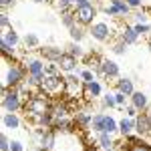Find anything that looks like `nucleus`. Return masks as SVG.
I'll return each mask as SVG.
<instances>
[{"label":"nucleus","mask_w":151,"mask_h":151,"mask_svg":"<svg viewBox=\"0 0 151 151\" xmlns=\"http://www.w3.org/2000/svg\"><path fill=\"white\" fill-rule=\"evenodd\" d=\"M60 22L65 24L67 28H73L75 24H79V22H77V18H75V14H73V12H67V14H60Z\"/></svg>","instance_id":"7c9ffc66"},{"label":"nucleus","mask_w":151,"mask_h":151,"mask_svg":"<svg viewBox=\"0 0 151 151\" xmlns=\"http://www.w3.org/2000/svg\"><path fill=\"white\" fill-rule=\"evenodd\" d=\"M131 18H133V24H137V22H147V14H145V12H141V10H135L133 14H131Z\"/></svg>","instance_id":"e433bc0d"},{"label":"nucleus","mask_w":151,"mask_h":151,"mask_svg":"<svg viewBox=\"0 0 151 151\" xmlns=\"http://www.w3.org/2000/svg\"><path fill=\"white\" fill-rule=\"evenodd\" d=\"M69 35H70V38H73L75 42H81L83 38L87 36V32L83 30V26H81V24H75L73 28H69Z\"/></svg>","instance_id":"c85d7f7f"},{"label":"nucleus","mask_w":151,"mask_h":151,"mask_svg":"<svg viewBox=\"0 0 151 151\" xmlns=\"http://www.w3.org/2000/svg\"><path fill=\"white\" fill-rule=\"evenodd\" d=\"M95 145L99 147V149H115V141H113V135L111 133H97V141H95Z\"/></svg>","instance_id":"aec40b11"},{"label":"nucleus","mask_w":151,"mask_h":151,"mask_svg":"<svg viewBox=\"0 0 151 151\" xmlns=\"http://www.w3.org/2000/svg\"><path fill=\"white\" fill-rule=\"evenodd\" d=\"M36 151H45V149H40V147H38V149H36Z\"/></svg>","instance_id":"09e8293b"},{"label":"nucleus","mask_w":151,"mask_h":151,"mask_svg":"<svg viewBox=\"0 0 151 151\" xmlns=\"http://www.w3.org/2000/svg\"><path fill=\"white\" fill-rule=\"evenodd\" d=\"M67 81V89H65V95L67 97H77V95H83V89H85V81H83L79 75L70 73L65 77Z\"/></svg>","instance_id":"1a4fd4ad"},{"label":"nucleus","mask_w":151,"mask_h":151,"mask_svg":"<svg viewBox=\"0 0 151 151\" xmlns=\"http://www.w3.org/2000/svg\"><path fill=\"white\" fill-rule=\"evenodd\" d=\"M127 47H129V45H127V42H123L119 36L111 42V50H113L115 55H125V52H127Z\"/></svg>","instance_id":"c756f323"},{"label":"nucleus","mask_w":151,"mask_h":151,"mask_svg":"<svg viewBox=\"0 0 151 151\" xmlns=\"http://www.w3.org/2000/svg\"><path fill=\"white\" fill-rule=\"evenodd\" d=\"M77 60H79V58H75L73 57V55H69V52H67V50H65V55H63V57L58 58V69H60V73H67V75H70V73H77Z\"/></svg>","instance_id":"2eb2a0df"},{"label":"nucleus","mask_w":151,"mask_h":151,"mask_svg":"<svg viewBox=\"0 0 151 151\" xmlns=\"http://www.w3.org/2000/svg\"><path fill=\"white\" fill-rule=\"evenodd\" d=\"M73 119H75V123H77V127H79V129L89 131L91 121H93V113H89L87 109H77V111L73 113Z\"/></svg>","instance_id":"dca6fc26"},{"label":"nucleus","mask_w":151,"mask_h":151,"mask_svg":"<svg viewBox=\"0 0 151 151\" xmlns=\"http://www.w3.org/2000/svg\"><path fill=\"white\" fill-rule=\"evenodd\" d=\"M75 127H77V123H75V119H73V117H67V119L55 121V125H52V129H55L57 133H70Z\"/></svg>","instance_id":"4be33fe9"},{"label":"nucleus","mask_w":151,"mask_h":151,"mask_svg":"<svg viewBox=\"0 0 151 151\" xmlns=\"http://www.w3.org/2000/svg\"><path fill=\"white\" fill-rule=\"evenodd\" d=\"M0 28H2V32H6V30H10V28H12L10 16L6 14V10H2V14H0Z\"/></svg>","instance_id":"473e14b6"},{"label":"nucleus","mask_w":151,"mask_h":151,"mask_svg":"<svg viewBox=\"0 0 151 151\" xmlns=\"http://www.w3.org/2000/svg\"><path fill=\"white\" fill-rule=\"evenodd\" d=\"M129 99H131V105H135L139 111H147V107H149V99H147V95L143 93V91H135Z\"/></svg>","instance_id":"412c9836"},{"label":"nucleus","mask_w":151,"mask_h":151,"mask_svg":"<svg viewBox=\"0 0 151 151\" xmlns=\"http://www.w3.org/2000/svg\"><path fill=\"white\" fill-rule=\"evenodd\" d=\"M123 109H125V115H127V117H133V119H135V117H137V115L141 113L139 109H137L135 105H131V103H129V105H125Z\"/></svg>","instance_id":"58836bf2"},{"label":"nucleus","mask_w":151,"mask_h":151,"mask_svg":"<svg viewBox=\"0 0 151 151\" xmlns=\"http://www.w3.org/2000/svg\"><path fill=\"white\" fill-rule=\"evenodd\" d=\"M107 151H117V149H107Z\"/></svg>","instance_id":"8fccbe9b"},{"label":"nucleus","mask_w":151,"mask_h":151,"mask_svg":"<svg viewBox=\"0 0 151 151\" xmlns=\"http://www.w3.org/2000/svg\"><path fill=\"white\" fill-rule=\"evenodd\" d=\"M77 75H79L85 83H91V81H95V75H97V73L91 70V69H83V70H77Z\"/></svg>","instance_id":"72a5a7b5"},{"label":"nucleus","mask_w":151,"mask_h":151,"mask_svg":"<svg viewBox=\"0 0 151 151\" xmlns=\"http://www.w3.org/2000/svg\"><path fill=\"white\" fill-rule=\"evenodd\" d=\"M67 2H69L73 8H77V6H83V4H87L89 0H67Z\"/></svg>","instance_id":"37998d69"},{"label":"nucleus","mask_w":151,"mask_h":151,"mask_svg":"<svg viewBox=\"0 0 151 151\" xmlns=\"http://www.w3.org/2000/svg\"><path fill=\"white\" fill-rule=\"evenodd\" d=\"M55 143H57V131L50 127V129H45V133H42V137L38 141V147L45 151H50L55 147Z\"/></svg>","instance_id":"f3484780"},{"label":"nucleus","mask_w":151,"mask_h":151,"mask_svg":"<svg viewBox=\"0 0 151 151\" xmlns=\"http://www.w3.org/2000/svg\"><path fill=\"white\" fill-rule=\"evenodd\" d=\"M2 40H6V42L12 45V47H18V45H20V36H18V32H16L14 28L6 30V32H2Z\"/></svg>","instance_id":"a878e982"},{"label":"nucleus","mask_w":151,"mask_h":151,"mask_svg":"<svg viewBox=\"0 0 151 151\" xmlns=\"http://www.w3.org/2000/svg\"><path fill=\"white\" fill-rule=\"evenodd\" d=\"M38 50V57L45 58L47 63H58V58L65 55V50L60 47H55V45H48V47H42V48H36Z\"/></svg>","instance_id":"f8f14e48"},{"label":"nucleus","mask_w":151,"mask_h":151,"mask_svg":"<svg viewBox=\"0 0 151 151\" xmlns=\"http://www.w3.org/2000/svg\"><path fill=\"white\" fill-rule=\"evenodd\" d=\"M127 95L125 93H121V91H115V101H117V107H121V109H123V107H125V105H127Z\"/></svg>","instance_id":"c9c22d12"},{"label":"nucleus","mask_w":151,"mask_h":151,"mask_svg":"<svg viewBox=\"0 0 151 151\" xmlns=\"http://www.w3.org/2000/svg\"><path fill=\"white\" fill-rule=\"evenodd\" d=\"M10 151H24V145L18 139H12L10 141Z\"/></svg>","instance_id":"a19ab883"},{"label":"nucleus","mask_w":151,"mask_h":151,"mask_svg":"<svg viewBox=\"0 0 151 151\" xmlns=\"http://www.w3.org/2000/svg\"><path fill=\"white\" fill-rule=\"evenodd\" d=\"M2 109L4 113H18L24 109V97L16 89H2Z\"/></svg>","instance_id":"7ed1b4c3"},{"label":"nucleus","mask_w":151,"mask_h":151,"mask_svg":"<svg viewBox=\"0 0 151 151\" xmlns=\"http://www.w3.org/2000/svg\"><path fill=\"white\" fill-rule=\"evenodd\" d=\"M22 45L28 48V50H32V48H40V38H38L35 32H26L24 38H22Z\"/></svg>","instance_id":"b1692460"},{"label":"nucleus","mask_w":151,"mask_h":151,"mask_svg":"<svg viewBox=\"0 0 151 151\" xmlns=\"http://www.w3.org/2000/svg\"><path fill=\"white\" fill-rule=\"evenodd\" d=\"M0 151H10V139L6 133L0 135Z\"/></svg>","instance_id":"ea45409f"},{"label":"nucleus","mask_w":151,"mask_h":151,"mask_svg":"<svg viewBox=\"0 0 151 151\" xmlns=\"http://www.w3.org/2000/svg\"><path fill=\"white\" fill-rule=\"evenodd\" d=\"M55 8H57L60 14H67V12H73V10H75V8L70 6L67 0H55Z\"/></svg>","instance_id":"2f4dec72"},{"label":"nucleus","mask_w":151,"mask_h":151,"mask_svg":"<svg viewBox=\"0 0 151 151\" xmlns=\"http://www.w3.org/2000/svg\"><path fill=\"white\" fill-rule=\"evenodd\" d=\"M40 89L47 91L48 95H60V93L65 95L67 81H65V77H60V73H58V75H45V77H42Z\"/></svg>","instance_id":"39448f33"},{"label":"nucleus","mask_w":151,"mask_h":151,"mask_svg":"<svg viewBox=\"0 0 151 151\" xmlns=\"http://www.w3.org/2000/svg\"><path fill=\"white\" fill-rule=\"evenodd\" d=\"M45 65H47V60L40 57H30L24 60V67L28 70V75H38V77H45Z\"/></svg>","instance_id":"4468645a"},{"label":"nucleus","mask_w":151,"mask_h":151,"mask_svg":"<svg viewBox=\"0 0 151 151\" xmlns=\"http://www.w3.org/2000/svg\"><path fill=\"white\" fill-rule=\"evenodd\" d=\"M60 73V69H58L57 63H47L45 65V75H58Z\"/></svg>","instance_id":"4c0bfd02"},{"label":"nucleus","mask_w":151,"mask_h":151,"mask_svg":"<svg viewBox=\"0 0 151 151\" xmlns=\"http://www.w3.org/2000/svg\"><path fill=\"white\" fill-rule=\"evenodd\" d=\"M89 131L93 133H119V121L115 117L107 115V113H97L93 115V121H91V127Z\"/></svg>","instance_id":"f03ea898"},{"label":"nucleus","mask_w":151,"mask_h":151,"mask_svg":"<svg viewBox=\"0 0 151 151\" xmlns=\"http://www.w3.org/2000/svg\"><path fill=\"white\" fill-rule=\"evenodd\" d=\"M125 2H127L133 10H137V8H141V6H143V0H125Z\"/></svg>","instance_id":"79ce46f5"},{"label":"nucleus","mask_w":151,"mask_h":151,"mask_svg":"<svg viewBox=\"0 0 151 151\" xmlns=\"http://www.w3.org/2000/svg\"><path fill=\"white\" fill-rule=\"evenodd\" d=\"M83 97H85V103H93L97 99L103 97V85L97 81H91V83H85V89H83Z\"/></svg>","instance_id":"9d476101"},{"label":"nucleus","mask_w":151,"mask_h":151,"mask_svg":"<svg viewBox=\"0 0 151 151\" xmlns=\"http://www.w3.org/2000/svg\"><path fill=\"white\" fill-rule=\"evenodd\" d=\"M113 26L109 22H93L89 28V35L93 36L95 40L99 42H107V40H113Z\"/></svg>","instance_id":"0eeeda50"},{"label":"nucleus","mask_w":151,"mask_h":151,"mask_svg":"<svg viewBox=\"0 0 151 151\" xmlns=\"http://www.w3.org/2000/svg\"><path fill=\"white\" fill-rule=\"evenodd\" d=\"M115 91H121V93H125L127 97H131V95L135 93V85H133V81L129 77H119L115 81Z\"/></svg>","instance_id":"a211bd4d"},{"label":"nucleus","mask_w":151,"mask_h":151,"mask_svg":"<svg viewBox=\"0 0 151 151\" xmlns=\"http://www.w3.org/2000/svg\"><path fill=\"white\" fill-rule=\"evenodd\" d=\"M85 151H99V147H97V145H87V147H85Z\"/></svg>","instance_id":"a18cd8bd"},{"label":"nucleus","mask_w":151,"mask_h":151,"mask_svg":"<svg viewBox=\"0 0 151 151\" xmlns=\"http://www.w3.org/2000/svg\"><path fill=\"white\" fill-rule=\"evenodd\" d=\"M26 77H28V70L24 63H10L2 77V89H16Z\"/></svg>","instance_id":"f257e3e1"},{"label":"nucleus","mask_w":151,"mask_h":151,"mask_svg":"<svg viewBox=\"0 0 151 151\" xmlns=\"http://www.w3.org/2000/svg\"><path fill=\"white\" fill-rule=\"evenodd\" d=\"M147 48H149V52H151V38H149V42H147Z\"/></svg>","instance_id":"de8ad7c7"},{"label":"nucleus","mask_w":151,"mask_h":151,"mask_svg":"<svg viewBox=\"0 0 151 151\" xmlns=\"http://www.w3.org/2000/svg\"><path fill=\"white\" fill-rule=\"evenodd\" d=\"M119 38H121L123 42H127V45H137L141 35L135 30L133 24H123V26L119 28Z\"/></svg>","instance_id":"ddd939ff"},{"label":"nucleus","mask_w":151,"mask_h":151,"mask_svg":"<svg viewBox=\"0 0 151 151\" xmlns=\"http://www.w3.org/2000/svg\"><path fill=\"white\" fill-rule=\"evenodd\" d=\"M14 48H16V47L8 45L6 40H0V50H2V57L6 58V60H12V58H14V55H16Z\"/></svg>","instance_id":"bb28decb"},{"label":"nucleus","mask_w":151,"mask_h":151,"mask_svg":"<svg viewBox=\"0 0 151 151\" xmlns=\"http://www.w3.org/2000/svg\"><path fill=\"white\" fill-rule=\"evenodd\" d=\"M97 77H101V79H109V81H117V79L121 77V69H119V65H117L115 60L103 57L101 67H99V70H97Z\"/></svg>","instance_id":"6e6552de"},{"label":"nucleus","mask_w":151,"mask_h":151,"mask_svg":"<svg viewBox=\"0 0 151 151\" xmlns=\"http://www.w3.org/2000/svg\"><path fill=\"white\" fill-rule=\"evenodd\" d=\"M32 2H36V4H47V2H50V0H32Z\"/></svg>","instance_id":"49530a36"},{"label":"nucleus","mask_w":151,"mask_h":151,"mask_svg":"<svg viewBox=\"0 0 151 151\" xmlns=\"http://www.w3.org/2000/svg\"><path fill=\"white\" fill-rule=\"evenodd\" d=\"M75 18H77V22L81 24V26H91L95 22V18H97V14H99V6H95L91 2H87V4H83V6H77L75 10Z\"/></svg>","instance_id":"20e7f679"},{"label":"nucleus","mask_w":151,"mask_h":151,"mask_svg":"<svg viewBox=\"0 0 151 151\" xmlns=\"http://www.w3.org/2000/svg\"><path fill=\"white\" fill-rule=\"evenodd\" d=\"M22 119L18 117V113H4L2 115V127L4 129H20Z\"/></svg>","instance_id":"6ab92c4d"},{"label":"nucleus","mask_w":151,"mask_h":151,"mask_svg":"<svg viewBox=\"0 0 151 151\" xmlns=\"http://www.w3.org/2000/svg\"><path fill=\"white\" fill-rule=\"evenodd\" d=\"M133 131H135V119L125 115L121 121H119V133H121L123 137H127V135H131Z\"/></svg>","instance_id":"5701e85b"},{"label":"nucleus","mask_w":151,"mask_h":151,"mask_svg":"<svg viewBox=\"0 0 151 151\" xmlns=\"http://www.w3.org/2000/svg\"><path fill=\"white\" fill-rule=\"evenodd\" d=\"M99 8H101L107 16H127V14H131V10H133L125 0H107Z\"/></svg>","instance_id":"423d86ee"},{"label":"nucleus","mask_w":151,"mask_h":151,"mask_svg":"<svg viewBox=\"0 0 151 151\" xmlns=\"http://www.w3.org/2000/svg\"><path fill=\"white\" fill-rule=\"evenodd\" d=\"M133 26H135V30H137L141 36H143V35H149V32H151V24L149 22H137V24H133Z\"/></svg>","instance_id":"f704fd0d"},{"label":"nucleus","mask_w":151,"mask_h":151,"mask_svg":"<svg viewBox=\"0 0 151 151\" xmlns=\"http://www.w3.org/2000/svg\"><path fill=\"white\" fill-rule=\"evenodd\" d=\"M65 48H67V52H69V55H73L75 58H85V55H87V52L83 50L81 42H75V40H73L70 45H67Z\"/></svg>","instance_id":"393cba45"},{"label":"nucleus","mask_w":151,"mask_h":151,"mask_svg":"<svg viewBox=\"0 0 151 151\" xmlns=\"http://www.w3.org/2000/svg\"><path fill=\"white\" fill-rule=\"evenodd\" d=\"M14 2H16V0H0V4H2V8H4V10H6L8 6H12Z\"/></svg>","instance_id":"c03bdc74"},{"label":"nucleus","mask_w":151,"mask_h":151,"mask_svg":"<svg viewBox=\"0 0 151 151\" xmlns=\"http://www.w3.org/2000/svg\"><path fill=\"white\" fill-rule=\"evenodd\" d=\"M117 101H115V93H105L101 97V109H115Z\"/></svg>","instance_id":"cd10ccee"},{"label":"nucleus","mask_w":151,"mask_h":151,"mask_svg":"<svg viewBox=\"0 0 151 151\" xmlns=\"http://www.w3.org/2000/svg\"><path fill=\"white\" fill-rule=\"evenodd\" d=\"M135 131L141 137H151V115L141 111L139 115L135 117Z\"/></svg>","instance_id":"9b49d317"}]
</instances>
